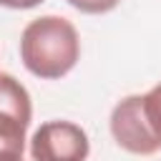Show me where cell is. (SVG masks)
Segmentation results:
<instances>
[{
    "label": "cell",
    "instance_id": "cell-1",
    "mask_svg": "<svg viewBox=\"0 0 161 161\" xmlns=\"http://www.w3.org/2000/svg\"><path fill=\"white\" fill-rule=\"evenodd\" d=\"M20 58L23 65L38 78H63L80 58L75 25L63 15H43L30 20L20 35Z\"/></svg>",
    "mask_w": 161,
    "mask_h": 161
},
{
    "label": "cell",
    "instance_id": "cell-7",
    "mask_svg": "<svg viewBox=\"0 0 161 161\" xmlns=\"http://www.w3.org/2000/svg\"><path fill=\"white\" fill-rule=\"evenodd\" d=\"M43 0H0L3 8H13V10H28V8H35Z\"/></svg>",
    "mask_w": 161,
    "mask_h": 161
},
{
    "label": "cell",
    "instance_id": "cell-2",
    "mask_svg": "<svg viewBox=\"0 0 161 161\" xmlns=\"http://www.w3.org/2000/svg\"><path fill=\"white\" fill-rule=\"evenodd\" d=\"M33 118L30 93L10 73H0V161H20Z\"/></svg>",
    "mask_w": 161,
    "mask_h": 161
},
{
    "label": "cell",
    "instance_id": "cell-4",
    "mask_svg": "<svg viewBox=\"0 0 161 161\" xmlns=\"http://www.w3.org/2000/svg\"><path fill=\"white\" fill-rule=\"evenodd\" d=\"M91 141L73 121H48L30 138L33 161H86Z\"/></svg>",
    "mask_w": 161,
    "mask_h": 161
},
{
    "label": "cell",
    "instance_id": "cell-6",
    "mask_svg": "<svg viewBox=\"0 0 161 161\" xmlns=\"http://www.w3.org/2000/svg\"><path fill=\"white\" fill-rule=\"evenodd\" d=\"M121 0H68V5H73L75 10L80 13H88V15H101V13H108L118 5Z\"/></svg>",
    "mask_w": 161,
    "mask_h": 161
},
{
    "label": "cell",
    "instance_id": "cell-8",
    "mask_svg": "<svg viewBox=\"0 0 161 161\" xmlns=\"http://www.w3.org/2000/svg\"><path fill=\"white\" fill-rule=\"evenodd\" d=\"M20 161H23V158H20Z\"/></svg>",
    "mask_w": 161,
    "mask_h": 161
},
{
    "label": "cell",
    "instance_id": "cell-5",
    "mask_svg": "<svg viewBox=\"0 0 161 161\" xmlns=\"http://www.w3.org/2000/svg\"><path fill=\"white\" fill-rule=\"evenodd\" d=\"M143 113H146L153 133L161 138V83H156L148 93H143Z\"/></svg>",
    "mask_w": 161,
    "mask_h": 161
},
{
    "label": "cell",
    "instance_id": "cell-3",
    "mask_svg": "<svg viewBox=\"0 0 161 161\" xmlns=\"http://www.w3.org/2000/svg\"><path fill=\"white\" fill-rule=\"evenodd\" d=\"M111 136L123 151L136 156H153L161 151V138L153 133L143 113V96H126L113 106Z\"/></svg>",
    "mask_w": 161,
    "mask_h": 161
}]
</instances>
